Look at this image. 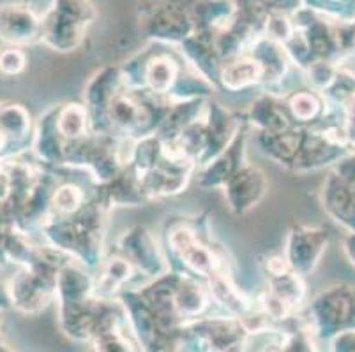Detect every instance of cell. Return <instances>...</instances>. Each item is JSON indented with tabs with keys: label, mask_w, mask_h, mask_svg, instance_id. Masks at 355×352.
Instances as JSON below:
<instances>
[{
	"label": "cell",
	"mask_w": 355,
	"mask_h": 352,
	"mask_svg": "<svg viewBox=\"0 0 355 352\" xmlns=\"http://www.w3.org/2000/svg\"><path fill=\"white\" fill-rule=\"evenodd\" d=\"M94 352H138V349L119 331V328H112L94 337Z\"/></svg>",
	"instance_id": "1"
},
{
	"label": "cell",
	"mask_w": 355,
	"mask_h": 352,
	"mask_svg": "<svg viewBox=\"0 0 355 352\" xmlns=\"http://www.w3.org/2000/svg\"><path fill=\"white\" fill-rule=\"evenodd\" d=\"M267 352H315V347L306 335H293Z\"/></svg>",
	"instance_id": "2"
},
{
	"label": "cell",
	"mask_w": 355,
	"mask_h": 352,
	"mask_svg": "<svg viewBox=\"0 0 355 352\" xmlns=\"http://www.w3.org/2000/svg\"><path fill=\"white\" fill-rule=\"evenodd\" d=\"M331 352H355V329H345L332 337Z\"/></svg>",
	"instance_id": "3"
},
{
	"label": "cell",
	"mask_w": 355,
	"mask_h": 352,
	"mask_svg": "<svg viewBox=\"0 0 355 352\" xmlns=\"http://www.w3.org/2000/svg\"><path fill=\"white\" fill-rule=\"evenodd\" d=\"M0 352H15L12 349H9L6 344H0Z\"/></svg>",
	"instance_id": "4"
}]
</instances>
